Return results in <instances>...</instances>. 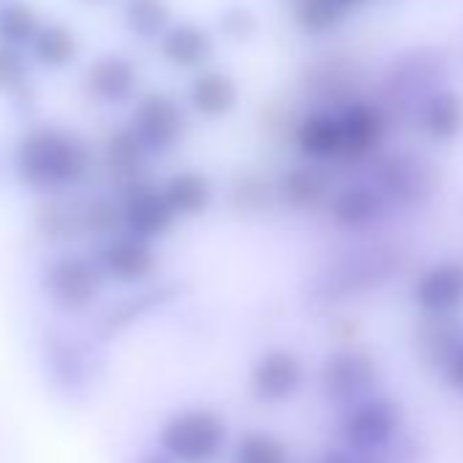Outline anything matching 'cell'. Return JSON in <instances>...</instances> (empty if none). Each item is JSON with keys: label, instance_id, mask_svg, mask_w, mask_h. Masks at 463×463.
<instances>
[{"label": "cell", "instance_id": "1", "mask_svg": "<svg viewBox=\"0 0 463 463\" xmlns=\"http://www.w3.org/2000/svg\"><path fill=\"white\" fill-rule=\"evenodd\" d=\"M93 166L90 147L61 128L36 126L17 145V175L28 188L61 191L88 177Z\"/></svg>", "mask_w": 463, "mask_h": 463}, {"label": "cell", "instance_id": "2", "mask_svg": "<svg viewBox=\"0 0 463 463\" xmlns=\"http://www.w3.org/2000/svg\"><path fill=\"white\" fill-rule=\"evenodd\" d=\"M226 444V417L210 406L177 409L158 428V449L177 463H218Z\"/></svg>", "mask_w": 463, "mask_h": 463}, {"label": "cell", "instance_id": "3", "mask_svg": "<svg viewBox=\"0 0 463 463\" xmlns=\"http://www.w3.org/2000/svg\"><path fill=\"white\" fill-rule=\"evenodd\" d=\"M401 422H403L401 406L392 398L373 392V395L346 406L338 433H341L344 449L371 458L395 441Z\"/></svg>", "mask_w": 463, "mask_h": 463}, {"label": "cell", "instance_id": "4", "mask_svg": "<svg viewBox=\"0 0 463 463\" xmlns=\"http://www.w3.org/2000/svg\"><path fill=\"white\" fill-rule=\"evenodd\" d=\"M306 382V363L289 346L265 349L249 368L251 395L262 403L292 401Z\"/></svg>", "mask_w": 463, "mask_h": 463}, {"label": "cell", "instance_id": "5", "mask_svg": "<svg viewBox=\"0 0 463 463\" xmlns=\"http://www.w3.org/2000/svg\"><path fill=\"white\" fill-rule=\"evenodd\" d=\"M376 360L360 349H338L333 352L319 373L322 392L327 401L352 406L376 392Z\"/></svg>", "mask_w": 463, "mask_h": 463}, {"label": "cell", "instance_id": "6", "mask_svg": "<svg viewBox=\"0 0 463 463\" xmlns=\"http://www.w3.org/2000/svg\"><path fill=\"white\" fill-rule=\"evenodd\" d=\"M411 306L425 319H452L463 311V262L439 260L411 284Z\"/></svg>", "mask_w": 463, "mask_h": 463}, {"label": "cell", "instance_id": "7", "mask_svg": "<svg viewBox=\"0 0 463 463\" xmlns=\"http://www.w3.org/2000/svg\"><path fill=\"white\" fill-rule=\"evenodd\" d=\"M131 131L147 153H169L185 134V112L169 93H145L134 107Z\"/></svg>", "mask_w": 463, "mask_h": 463}, {"label": "cell", "instance_id": "8", "mask_svg": "<svg viewBox=\"0 0 463 463\" xmlns=\"http://www.w3.org/2000/svg\"><path fill=\"white\" fill-rule=\"evenodd\" d=\"M104 273L96 260L80 257V254H66L55 260L47 273H44V289L52 298L55 306L66 311H80L88 308L99 289H101Z\"/></svg>", "mask_w": 463, "mask_h": 463}, {"label": "cell", "instance_id": "9", "mask_svg": "<svg viewBox=\"0 0 463 463\" xmlns=\"http://www.w3.org/2000/svg\"><path fill=\"white\" fill-rule=\"evenodd\" d=\"M120 204H123V232L147 243H156L164 235H169L172 226L180 221L169 207L161 185H150V183L134 185L131 191L123 194Z\"/></svg>", "mask_w": 463, "mask_h": 463}, {"label": "cell", "instance_id": "10", "mask_svg": "<svg viewBox=\"0 0 463 463\" xmlns=\"http://www.w3.org/2000/svg\"><path fill=\"white\" fill-rule=\"evenodd\" d=\"M96 262L101 273L118 284H142L156 273L158 254L153 243L134 238L128 232H120V235L104 241Z\"/></svg>", "mask_w": 463, "mask_h": 463}, {"label": "cell", "instance_id": "11", "mask_svg": "<svg viewBox=\"0 0 463 463\" xmlns=\"http://www.w3.org/2000/svg\"><path fill=\"white\" fill-rule=\"evenodd\" d=\"M338 120H341V161L357 164L379 150L387 123L373 104L352 101L338 112Z\"/></svg>", "mask_w": 463, "mask_h": 463}, {"label": "cell", "instance_id": "12", "mask_svg": "<svg viewBox=\"0 0 463 463\" xmlns=\"http://www.w3.org/2000/svg\"><path fill=\"white\" fill-rule=\"evenodd\" d=\"M333 191H335V183H333L330 169L325 164L303 161V164L289 166L281 175L279 188H276V196L287 207H292L298 213H306V210L327 207Z\"/></svg>", "mask_w": 463, "mask_h": 463}, {"label": "cell", "instance_id": "13", "mask_svg": "<svg viewBox=\"0 0 463 463\" xmlns=\"http://www.w3.org/2000/svg\"><path fill=\"white\" fill-rule=\"evenodd\" d=\"M327 213L338 229L360 232L368 229L384 213V194L368 183H349L333 191Z\"/></svg>", "mask_w": 463, "mask_h": 463}, {"label": "cell", "instance_id": "14", "mask_svg": "<svg viewBox=\"0 0 463 463\" xmlns=\"http://www.w3.org/2000/svg\"><path fill=\"white\" fill-rule=\"evenodd\" d=\"M295 147L311 164L341 161V120L333 112H308L295 128Z\"/></svg>", "mask_w": 463, "mask_h": 463}, {"label": "cell", "instance_id": "15", "mask_svg": "<svg viewBox=\"0 0 463 463\" xmlns=\"http://www.w3.org/2000/svg\"><path fill=\"white\" fill-rule=\"evenodd\" d=\"M241 101L238 82L223 71H199L188 85V104L204 120H221Z\"/></svg>", "mask_w": 463, "mask_h": 463}, {"label": "cell", "instance_id": "16", "mask_svg": "<svg viewBox=\"0 0 463 463\" xmlns=\"http://www.w3.org/2000/svg\"><path fill=\"white\" fill-rule=\"evenodd\" d=\"M147 150L145 145L137 139V134L131 128H120L115 131L107 145H104V161H107V172L109 177L126 191H131L134 185L147 183L145 180V164H147Z\"/></svg>", "mask_w": 463, "mask_h": 463}, {"label": "cell", "instance_id": "17", "mask_svg": "<svg viewBox=\"0 0 463 463\" xmlns=\"http://www.w3.org/2000/svg\"><path fill=\"white\" fill-rule=\"evenodd\" d=\"M158 50H161V58L175 69H202L215 52V42L210 31L183 23V25L169 28L161 36Z\"/></svg>", "mask_w": 463, "mask_h": 463}, {"label": "cell", "instance_id": "18", "mask_svg": "<svg viewBox=\"0 0 463 463\" xmlns=\"http://www.w3.org/2000/svg\"><path fill=\"white\" fill-rule=\"evenodd\" d=\"M88 90L104 104H120L131 99L137 88V66L123 55H104L90 63L85 74Z\"/></svg>", "mask_w": 463, "mask_h": 463}, {"label": "cell", "instance_id": "19", "mask_svg": "<svg viewBox=\"0 0 463 463\" xmlns=\"http://www.w3.org/2000/svg\"><path fill=\"white\" fill-rule=\"evenodd\" d=\"M177 218H199L213 204V180L199 169H180L161 185Z\"/></svg>", "mask_w": 463, "mask_h": 463}, {"label": "cell", "instance_id": "20", "mask_svg": "<svg viewBox=\"0 0 463 463\" xmlns=\"http://www.w3.org/2000/svg\"><path fill=\"white\" fill-rule=\"evenodd\" d=\"M420 126L430 142L447 145L463 134V96L455 90L433 93L420 112Z\"/></svg>", "mask_w": 463, "mask_h": 463}, {"label": "cell", "instance_id": "21", "mask_svg": "<svg viewBox=\"0 0 463 463\" xmlns=\"http://www.w3.org/2000/svg\"><path fill=\"white\" fill-rule=\"evenodd\" d=\"M232 460L235 463H292L289 444L265 428H251L235 439L232 447Z\"/></svg>", "mask_w": 463, "mask_h": 463}, {"label": "cell", "instance_id": "22", "mask_svg": "<svg viewBox=\"0 0 463 463\" xmlns=\"http://www.w3.org/2000/svg\"><path fill=\"white\" fill-rule=\"evenodd\" d=\"M33 44V55L39 58V63L50 66V69H63L77 58V36L66 28V25H47L36 33Z\"/></svg>", "mask_w": 463, "mask_h": 463}, {"label": "cell", "instance_id": "23", "mask_svg": "<svg viewBox=\"0 0 463 463\" xmlns=\"http://www.w3.org/2000/svg\"><path fill=\"white\" fill-rule=\"evenodd\" d=\"M169 4L166 0H126V25L131 33H137L139 39H156L164 36L169 28Z\"/></svg>", "mask_w": 463, "mask_h": 463}, {"label": "cell", "instance_id": "24", "mask_svg": "<svg viewBox=\"0 0 463 463\" xmlns=\"http://www.w3.org/2000/svg\"><path fill=\"white\" fill-rule=\"evenodd\" d=\"M36 226L47 241H69L82 232V215L80 204H66V202H47L39 215Z\"/></svg>", "mask_w": 463, "mask_h": 463}, {"label": "cell", "instance_id": "25", "mask_svg": "<svg viewBox=\"0 0 463 463\" xmlns=\"http://www.w3.org/2000/svg\"><path fill=\"white\" fill-rule=\"evenodd\" d=\"M80 215H82V232L96 238H115L123 232V204L112 202V199H90L85 204H80Z\"/></svg>", "mask_w": 463, "mask_h": 463}, {"label": "cell", "instance_id": "26", "mask_svg": "<svg viewBox=\"0 0 463 463\" xmlns=\"http://www.w3.org/2000/svg\"><path fill=\"white\" fill-rule=\"evenodd\" d=\"M292 12H295V23L311 36L330 33L346 17L333 0H295Z\"/></svg>", "mask_w": 463, "mask_h": 463}, {"label": "cell", "instance_id": "27", "mask_svg": "<svg viewBox=\"0 0 463 463\" xmlns=\"http://www.w3.org/2000/svg\"><path fill=\"white\" fill-rule=\"evenodd\" d=\"M39 31L42 28H39L36 12L28 4H6L0 9V44L17 47V44L33 42Z\"/></svg>", "mask_w": 463, "mask_h": 463}, {"label": "cell", "instance_id": "28", "mask_svg": "<svg viewBox=\"0 0 463 463\" xmlns=\"http://www.w3.org/2000/svg\"><path fill=\"white\" fill-rule=\"evenodd\" d=\"M218 28L226 39L232 42H249L260 33V20L251 9H226L221 17H218Z\"/></svg>", "mask_w": 463, "mask_h": 463}, {"label": "cell", "instance_id": "29", "mask_svg": "<svg viewBox=\"0 0 463 463\" xmlns=\"http://www.w3.org/2000/svg\"><path fill=\"white\" fill-rule=\"evenodd\" d=\"M28 80V66L17 47L0 44V90L4 93H17Z\"/></svg>", "mask_w": 463, "mask_h": 463}, {"label": "cell", "instance_id": "30", "mask_svg": "<svg viewBox=\"0 0 463 463\" xmlns=\"http://www.w3.org/2000/svg\"><path fill=\"white\" fill-rule=\"evenodd\" d=\"M439 376L444 382V387L455 395L463 398V333L458 335V341L447 349V354L439 363Z\"/></svg>", "mask_w": 463, "mask_h": 463}, {"label": "cell", "instance_id": "31", "mask_svg": "<svg viewBox=\"0 0 463 463\" xmlns=\"http://www.w3.org/2000/svg\"><path fill=\"white\" fill-rule=\"evenodd\" d=\"M317 463H373V458L357 455V452H349V449H330Z\"/></svg>", "mask_w": 463, "mask_h": 463}, {"label": "cell", "instance_id": "32", "mask_svg": "<svg viewBox=\"0 0 463 463\" xmlns=\"http://www.w3.org/2000/svg\"><path fill=\"white\" fill-rule=\"evenodd\" d=\"M137 463H177V460H172V458L164 455L161 449H153V452H142Z\"/></svg>", "mask_w": 463, "mask_h": 463}, {"label": "cell", "instance_id": "33", "mask_svg": "<svg viewBox=\"0 0 463 463\" xmlns=\"http://www.w3.org/2000/svg\"><path fill=\"white\" fill-rule=\"evenodd\" d=\"M333 4L346 14V12H354V9H360V6H365L368 0H333Z\"/></svg>", "mask_w": 463, "mask_h": 463}, {"label": "cell", "instance_id": "34", "mask_svg": "<svg viewBox=\"0 0 463 463\" xmlns=\"http://www.w3.org/2000/svg\"><path fill=\"white\" fill-rule=\"evenodd\" d=\"M88 4H96V0H88Z\"/></svg>", "mask_w": 463, "mask_h": 463}]
</instances>
